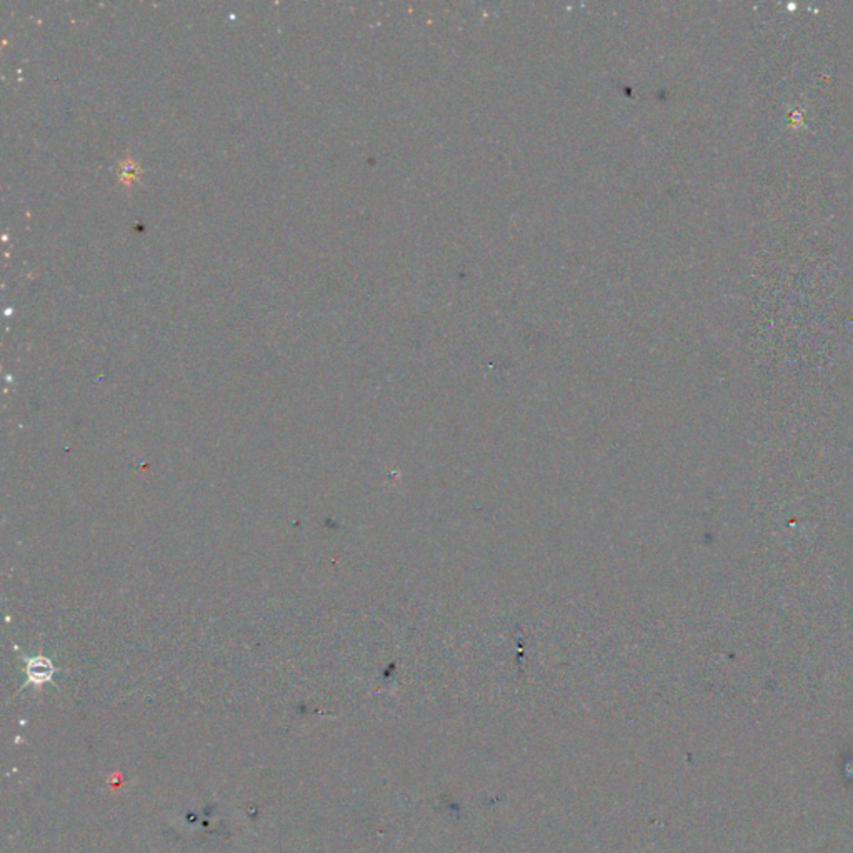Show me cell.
<instances>
[{
  "instance_id": "6da1fadb",
  "label": "cell",
  "mask_w": 853,
  "mask_h": 853,
  "mask_svg": "<svg viewBox=\"0 0 853 853\" xmlns=\"http://www.w3.org/2000/svg\"><path fill=\"white\" fill-rule=\"evenodd\" d=\"M25 672L32 684H44V682H49L50 677H52L53 665L49 658L36 657L27 662Z\"/></svg>"
},
{
  "instance_id": "7a4b0ae2",
  "label": "cell",
  "mask_w": 853,
  "mask_h": 853,
  "mask_svg": "<svg viewBox=\"0 0 853 853\" xmlns=\"http://www.w3.org/2000/svg\"><path fill=\"white\" fill-rule=\"evenodd\" d=\"M137 176H139V165L135 164L134 160L122 162V165H120V173H119L120 182H123V184L130 185L132 182H134L135 178H137Z\"/></svg>"
}]
</instances>
